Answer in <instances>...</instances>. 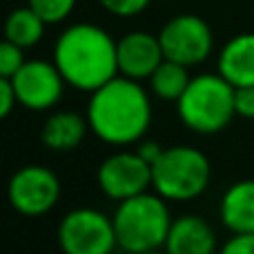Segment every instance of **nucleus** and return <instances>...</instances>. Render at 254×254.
I'll return each mask as SVG.
<instances>
[{
  "label": "nucleus",
  "mask_w": 254,
  "mask_h": 254,
  "mask_svg": "<svg viewBox=\"0 0 254 254\" xmlns=\"http://www.w3.org/2000/svg\"><path fill=\"white\" fill-rule=\"evenodd\" d=\"M116 43L103 27L76 22L58 36L54 45V65L67 85L80 92H96L119 74Z\"/></svg>",
  "instance_id": "nucleus-1"
},
{
  "label": "nucleus",
  "mask_w": 254,
  "mask_h": 254,
  "mask_svg": "<svg viewBox=\"0 0 254 254\" xmlns=\"http://www.w3.org/2000/svg\"><path fill=\"white\" fill-rule=\"evenodd\" d=\"M87 123L94 136L110 145L138 143L152 123V103L138 80L116 76L87 103Z\"/></svg>",
  "instance_id": "nucleus-2"
},
{
  "label": "nucleus",
  "mask_w": 254,
  "mask_h": 254,
  "mask_svg": "<svg viewBox=\"0 0 254 254\" xmlns=\"http://www.w3.org/2000/svg\"><path fill=\"white\" fill-rule=\"evenodd\" d=\"M112 221H114V232L121 250L127 254H145L165 248L174 219L165 198L158 196L156 192H145L121 201Z\"/></svg>",
  "instance_id": "nucleus-3"
},
{
  "label": "nucleus",
  "mask_w": 254,
  "mask_h": 254,
  "mask_svg": "<svg viewBox=\"0 0 254 254\" xmlns=\"http://www.w3.org/2000/svg\"><path fill=\"white\" fill-rule=\"evenodd\" d=\"M179 119L196 134H219L225 129L234 112V87L221 74H201L190 80L185 94L176 103Z\"/></svg>",
  "instance_id": "nucleus-4"
},
{
  "label": "nucleus",
  "mask_w": 254,
  "mask_h": 254,
  "mask_svg": "<svg viewBox=\"0 0 254 254\" xmlns=\"http://www.w3.org/2000/svg\"><path fill=\"white\" fill-rule=\"evenodd\" d=\"M210 179V158L192 145L165 147L152 165V188L165 201H192L205 192Z\"/></svg>",
  "instance_id": "nucleus-5"
},
{
  "label": "nucleus",
  "mask_w": 254,
  "mask_h": 254,
  "mask_svg": "<svg viewBox=\"0 0 254 254\" xmlns=\"http://www.w3.org/2000/svg\"><path fill=\"white\" fill-rule=\"evenodd\" d=\"M63 254H112L119 248L114 221L94 207H76L58 225Z\"/></svg>",
  "instance_id": "nucleus-6"
},
{
  "label": "nucleus",
  "mask_w": 254,
  "mask_h": 254,
  "mask_svg": "<svg viewBox=\"0 0 254 254\" xmlns=\"http://www.w3.org/2000/svg\"><path fill=\"white\" fill-rule=\"evenodd\" d=\"M158 38L167 61H174L185 67L201 65L210 58L214 47L210 25L196 13H181L167 20Z\"/></svg>",
  "instance_id": "nucleus-7"
},
{
  "label": "nucleus",
  "mask_w": 254,
  "mask_h": 254,
  "mask_svg": "<svg viewBox=\"0 0 254 254\" xmlns=\"http://www.w3.org/2000/svg\"><path fill=\"white\" fill-rule=\"evenodd\" d=\"M7 196L16 212L43 216L61 198V181L45 165H25L11 176Z\"/></svg>",
  "instance_id": "nucleus-8"
},
{
  "label": "nucleus",
  "mask_w": 254,
  "mask_h": 254,
  "mask_svg": "<svg viewBox=\"0 0 254 254\" xmlns=\"http://www.w3.org/2000/svg\"><path fill=\"white\" fill-rule=\"evenodd\" d=\"M98 188L112 201H127L152 188V165L138 152H116L98 165Z\"/></svg>",
  "instance_id": "nucleus-9"
},
{
  "label": "nucleus",
  "mask_w": 254,
  "mask_h": 254,
  "mask_svg": "<svg viewBox=\"0 0 254 254\" xmlns=\"http://www.w3.org/2000/svg\"><path fill=\"white\" fill-rule=\"evenodd\" d=\"M9 80L16 89L18 105L34 112L52 110L61 101L67 85L58 67L49 61H27Z\"/></svg>",
  "instance_id": "nucleus-10"
},
{
  "label": "nucleus",
  "mask_w": 254,
  "mask_h": 254,
  "mask_svg": "<svg viewBox=\"0 0 254 254\" xmlns=\"http://www.w3.org/2000/svg\"><path fill=\"white\" fill-rule=\"evenodd\" d=\"M119 52V74L131 80H149V76L158 69L165 54L161 47V38L149 31H129L116 43Z\"/></svg>",
  "instance_id": "nucleus-11"
},
{
  "label": "nucleus",
  "mask_w": 254,
  "mask_h": 254,
  "mask_svg": "<svg viewBox=\"0 0 254 254\" xmlns=\"http://www.w3.org/2000/svg\"><path fill=\"white\" fill-rule=\"evenodd\" d=\"M216 234L198 214H183L172 221L165 241V254H214Z\"/></svg>",
  "instance_id": "nucleus-12"
},
{
  "label": "nucleus",
  "mask_w": 254,
  "mask_h": 254,
  "mask_svg": "<svg viewBox=\"0 0 254 254\" xmlns=\"http://www.w3.org/2000/svg\"><path fill=\"white\" fill-rule=\"evenodd\" d=\"M219 74L232 87L254 85V31L230 38L219 52Z\"/></svg>",
  "instance_id": "nucleus-13"
},
{
  "label": "nucleus",
  "mask_w": 254,
  "mask_h": 254,
  "mask_svg": "<svg viewBox=\"0 0 254 254\" xmlns=\"http://www.w3.org/2000/svg\"><path fill=\"white\" fill-rule=\"evenodd\" d=\"M219 216L232 234H254V179L237 181L225 190Z\"/></svg>",
  "instance_id": "nucleus-14"
},
{
  "label": "nucleus",
  "mask_w": 254,
  "mask_h": 254,
  "mask_svg": "<svg viewBox=\"0 0 254 254\" xmlns=\"http://www.w3.org/2000/svg\"><path fill=\"white\" fill-rule=\"evenodd\" d=\"M87 129V116H80L78 112H56L45 121L40 138L52 152H71L85 140Z\"/></svg>",
  "instance_id": "nucleus-15"
},
{
  "label": "nucleus",
  "mask_w": 254,
  "mask_h": 254,
  "mask_svg": "<svg viewBox=\"0 0 254 254\" xmlns=\"http://www.w3.org/2000/svg\"><path fill=\"white\" fill-rule=\"evenodd\" d=\"M45 27H47V22L27 4V7L13 9L9 13L7 22H4V40L22 49H29L43 40Z\"/></svg>",
  "instance_id": "nucleus-16"
},
{
  "label": "nucleus",
  "mask_w": 254,
  "mask_h": 254,
  "mask_svg": "<svg viewBox=\"0 0 254 254\" xmlns=\"http://www.w3.org/2000/svg\"><path fill=\"white\" fill-rule=\"evenodd\" d=\"M190 67L179 65L174 61H163L158 65V69L149 76V89L156 98L161 101H170V103H179V98L185 94L190 85V74H188Z\"/></svg>",
  "instance_id": "nucleus-17"
},
{
  "label": "nucleus",
  "mask_w": 254,
  "mask_h": 254,
  "mask_svg": "<svg viewBox=\"0 0 254 254\" xmlns=\"http://www.w3.org/2000/svg\"><path fill=\"white\" fill-rule=\"evenodd\" d=\"M31 9L43 18L47 25H58L67 20L76 7V0H27Z\"/></svg>",
  "instance_id": "nucleus-18"
},
{
  "label": "nucleus",
  "mask_w": 254,
  "mask_h": 254,
  "mask_svg": "<svg viewBox=\"0 0 254 254\" xmlns=\"http://www.w3.org/2000/svg\"><path fill=\"white\" fill-rule=\"evenodd\" d=\"M25 49L18 45L2 40L0 43V78H13L22 65H25Z\"/></svg>",
  "instance_id": "nucleus-19"
},
{
  "label": "nucleus",
  "mask_w": 254,
  "mask_h": 254,
  "mask_svg": "<svg viewBox=\"0 0 254 254\" xmlns=\"http://www.w3.org/2000/svg\"><path fill=\"white\" fill-rule=\"evenodd\" d=\"M98 2H101V7L105 11L114 13V16L131 18V16H138L140 11H145L152 0H98Z\"/></svg>",
  "instance_id": "nucleus-20"
},
{
  "label": "nucleus",
  "mask_w": 254,
  "mask_h": 254,
  "mask_svg": "<svg viewBox=\"0 0 254 254\" xmlns=\"http://www.w3.org/2000/svg\"><path fill=\"white\" fill-rule=\"evenodd\" d=\"M234 112L241 119L254 121V85H250V87H234Z\"/></svg>",
  "instance_id": "nucleus-21"
},
{
  "label": "nucleus",
  "mask_w": 254,
  "mask_h": 254,
  "mask_svg": "<svg viewBox=\"0 0 254 254\" xmlns=\"http://www.w3.org/2000/svg\"><path fill=\"white\" fill-rule=\"evenodd\" d=\"M219 254H254V234H232Z\"/></svg>",
  "instance_id": "nucleus-22"
},
{
  "label": "nucleus",
  "mask_w": 254,
  "mask_h": 254,
  "mask_svg": "<svg viewBox=\"0 0 254 254\" xmlns=\"http://www.w3.org/2000/svg\"><path fill=\"white\" fill-rule=\"evenodd\" d=\"M16 105H18V96L16 89H13V83L9 78H0V116L7 119Z\"/></svg>",
  "instance_id": "nucleus-23"
},
{
  "label": "nucleus",
  "mask_w": 254,
  "mask_h": 254,
  "mask_svg": "<svg viewBox=\"0 0 254 254\" xmlns=\"http://www.w3.org/2000/svg\"><path fill=\"white\" fill-rule=\"evenodd\" d=\"M138 156L143 158L145 163H149V165H154V163L158 161V158L163 156V152H165V147H161V145L156 143V140H143V143L138 145Z\"/></svg>",
  "instance_id": "nucleus-24"
},
{
  "label": "nucleus",
  "mask_w": 254,
  "mask_h": 254,
  "mask_svg": "<svg viewBox=\"0 0 254 254\" xmlns=\"http://www.w3.org/2000/svg\"><path fill=\"white\" fill-rule=\"evenodd\" d=\"M145 254H165V252H161V250H158V252H145Z\"/></svg>",
  "instance_id": "nucleus-25"
}]
</instances>
